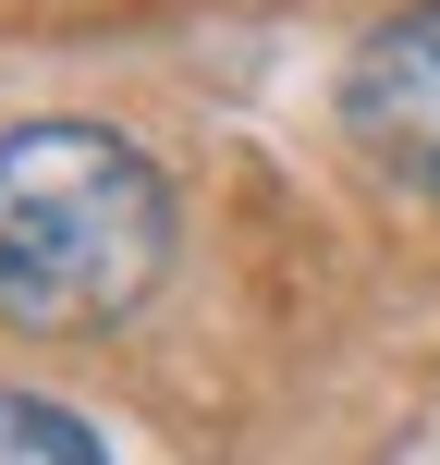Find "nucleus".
Returning <instances> with one entry per match:
<instances>
[{
    "label": "nucleus",
    "mask_w": 440,
    "mask_h": 465,
    "mask_svg": "<svg viewBox=\"0 0 440 465\" xmlns=\"http://www.w3.org/2000/svg\"><path fill=\"white\" fill-rule=\"evenodd\" d=\"M171 270V184L111 123L0 135V319L13 331H111Z\"/></svg>",
    "instance_id": "1"
},
{
    "label": "nucleus",
    "mask_w": 440,
    "mask_h": 465,
    "mask_svg": "<svg viewBox=\"0 0 440 465\" xmlns=\"http://www.w3.org/2000/svg\"><path fill=\"white\" fill-rule=\"evenodd\" d=\"M343 135L404 196H440V0H404L343 62Z\"/></svg>",
    "instance_id": "2"
},
{
    "label": "nucleus",
    "mask_w": 440,
    "mask_h": 465,
    "mask_svg": "<svg viewBox=\"0 0 440 465\" xmlns=\"http://www.w3.org/2000/svg\"><path fill=\"white\" fill-rule=\"evenodd\" d=\"M0 465H111V453L86 441V417H62L37 392H0Z\"/></svg>",
    "instance_id": "3"
}]
</instances>
